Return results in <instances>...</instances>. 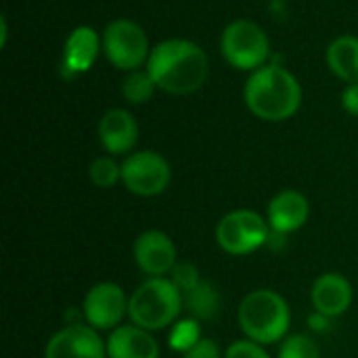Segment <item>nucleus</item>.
Listing matches in <instances>:
<instances>
[{
    "mask_svg": "<svg viewBox=\"0 0 358 358\" xmlns=\"http://www.w3.org/2000/svg\"><path fill=\"white\" fill-rule=\"evenodd\" d=\"M107 358H159L162 350L151 331L130 323L109 331Z\"/></svg>",
    "mask_w": 358,
    "mask_h": 358,
    "instance_id": "16",
    "label": "nucleus"
},
{
    "mask_svg": "<svg viewBox=\"0 0 358 358\" xmlns=\"http://www.w3.org/2000/svg\"><path fill=\"white\" fill-rule=\"evenodd\" d=\"M271 224L254 210L241 208L224 214L216 224V243L229 256H250L266 245Z\"/></svg>",
    "mask_w": 358,
    "mask_h": 358,
    "instance_id": "7",
    "label": "nucleus"
},
{
    "mask_svg": "<svg viewBox=\"0 0 358 358\" xmlns=\"http://www.w3.org/2000/svg\"><path fill=\"white\" fill-rule=\"evenodd\" d=\"M308 327H310V331H315V334H325V331H329V327H331V319H329L327 315H321V313L313 310V315L308 317Z\"/></svg>",
    "mask_w": 358,
    "mask_h": 358,
    "instance_id": "27",
    "label": "nucleus"
},
{
    "mask_svg": "<svg viewBox=\"0 0 358 358\" xmlns=\"http://www.w3.org/2000/svg\"><path fill=\"white\" fill-rule=\"evenodd\" d=\"M342 107L348 115L358 117V84H346L342 92Z\"/></svg>",
    "mask_w": 358,
    "mask_h": 358,
    "instance_id": "26",
    "label": "nucleus"
},
{
    "mask_svg": "<svg viewBox=\"0 0 358 358\" xmlns=\"http://www.w3.org/2000/svg\"><path fill=\"white\" fill-rule=\"evenodd\" d=\"M355 289L352 283L340 273H323L310 289L313 308L329 319H338L346 315L352 306Z\"/></svg>",
    "mask_w": 358,
    "mask_h": 358,
    "instance_id": "14",
    "label": "nucleus"
},
{
    "mask_svg": "<svg viewBox=\"0 0 358 358\" xmlns=\"http://www.w3.org/2000/svg\"><path fill=\"white\" fill-rule=\"evenodd\" d=\"M44 358H107V344L90 325H65L46 342Z\"/></svg>",
    "mask_w": 358,
    "mask_h": 358,
    "instance_id": "10",
    "label": "nucleus"
},
{
    "mask_svg": "<svg viewBox=\"0 0 358 358\" xmlns=\"http://www.w3.org/2000/svg\"><path fill=\"white\" fill-rule=\"evenodd\" d=\"M224 358H273L266 352V346L252 342L248 338L243 340H235L233 344L227 346Z\"/></svg>",
    "mask_w": 358,
    "mask_h": 358,
    "instance_id": "24",
    "label": "nucleus"
},
{
    "mask_svg": "<svg viewBox=\"0 0 358 358\" xmlns=\"http://www.w3.org/2000/svg\"><path fill=\"white\" fill-rule=\"evenodd\" d=\"M310 216V203L304 193L296 189H283L279 191L266 208V220L273 231L292 235L300 231Z\"/></svg>",
    "mask_w": 358,
    "mask_h": 358,
    "instance_id": "15",
    "label": "nucleus"
},
{
    "mask_svg": "<svg viewBox=\"0 0 358 358\" xmlns=\"http://www.w3.org/2000/svg\"><path fill=\"white\" fill-rule=\"evenodd\" d=\"M237 321L248 340L262 346L281 344L292 327V308L279 292L254 289L241 300Z\"/></svg>",
    "mask_w": 358,
    "mask_h": 358,
    "instance_id": "3",
    "label": "nucleus"
},
{
    "mask_svg": "<svg viewBox=\"0 0 358 358\" xmlns=\"http://www.w3.org/2000/svg\"><path fill=\"white\" fill-rule=\"evenodd\" d=\"M266 245H268V250H275V252H279V250H283V248L287 245V235H285V233H279V231H273V229H271V235H268V241H266Z\"/></svg>",
    "mask_w": 358,
    "mask_h": 358,
    "instance_id": "28",
    "label": "nucleus"
},
{
    "mask_svg": "<svg viewBox=\"0 0 358 358\" xmlns=\"http://www.w3.org/2000/svg\"><path fill=\"white\" fill-rule=\"evenodd\" d=\"M105 59L120 71H136L147 67L151 42L143 25L132 19H113L101 34Z\"/></svg>",
    "mask_w": 358,
    "mask_h": 358,
    "instance_id": "6",
    "label": "nucleus"
},
{
    "mask_svg": "<svg viewBox=\"0 0 358 358\" xmlns=\"http://www.w3.org/2000/svg\"><path fill=\"white\" fill-rule=\"evenodd\" d=\"M168 279L178 287V292L182 296L191 294L201 283L199 268L195 264H191V262H176V266L172 268V273L168 275Z\"/></svg>",
    "mask_w": 358,
    "mask_h": 358,
    "instance_id": "23",
    "label": "nucleus"
},
{
    "mask_svg": "<svg viewBox=\"0 0 358 358\" xmlns=\"http://www.w3.org/2000/svg\"><path fill=\"white\" fill-rule=\"evenodd\" d=\"M157 84L151 78V73L145 69H136V71H128L126 78L122 80V96L130 103V105H145L153 99V94L157 92Z\"/></svg>",
    "mask_w": 358,
    "mask_h": 358,
    "instance_id": "19",
    "label": "nucleus"
},
{
    "mask_svg": "<svg viewBox=\"0 0 358 358\" xmlns=\"http://www.w3.org/2000/svg\"><path fill=\"white\" fill-rule=\"evenodd\" d=\"M170 182V162L157 151H134L122 162V185L136 197H157Z\"/></svg>",
    "mask_w": 358,
    "mask_h": 358,
    "instance_id": "8",
    "label": "nucleus"
},
{
    "mask_svg": "<svg viewBox=\"0 0 358 358\" xmlns=\"http://www.w3.org/2000/svg\"><path fill=\"white\" fill-rule=\"evenodd\" d=\"M277 358H321V350L310 336L294 334L279 344Z\"/></svg>",
    "mask_w": 358,
    "mask_h": 358,
    "instance_id": "22",
    "label": "nucleus"
},
{
    "mask_svg": "<svg viewBox=\"0 0 358 358\" xmlns=\"http://www.w3.org/2000/svg\"><path fill=\"white\" fill-rule=\"evenodd\" d=\"M185 308L189 310V317L197 321H212L222 310V298L218 287L212 281L201 279V283L185 296Z\"/></svg>",
    "mask_w": 358,
    "mask_h": 358,
    "instance_id": "18",
    "label": "nucleus"
},
{
    "mask_svg": "<svg viewBox=\"0 0 358 358\" xmlns=\"http://www.w3.org/2000/svg\"><path fill=\"white\" fill-rule=\"evenodd\" d=\"M220 52L233 69L252 73L268 65L271 40L256 21L235 19L220 34Z\"/></svg>",
    "mask_w": 358,
    "mask_h": 358,
    "instance_id": "5",
    "label": "nucleus"
},
{
    "mask_svg": "<svg viewBox=\"0 0 358 358\" xmlns=\"http://www.w3.org/2000/svg\"><path fill=\"white\" fill-rule=\"evenodd\" d=\"M6 36H8V21L6 17H0V46H6Z\"/></svg>",
    "mask_w": 358,
    "mask_h": 358,
    "instance_id": "29",
    "label": "nucleus"
},
{
    "mask_svg": "<svg viewBox=\"0 0 358 358\" xmlns=\"http://www.w3.org/2000/svg\"><path fill=\"white\" fill-rule=\"evenodd\" d=\"M128 302L130 296H126L122 285L113 281L94 283L82 300L84 321L96 331H113L128 315Z\"/></svg>",
    "mask_w": 358,
    "mask_h": 358,
    "instance_id": "9",
    "label": "nucleus"
},
{
    "mask_svg": "<svg viewBox=\"0 0 358 358\" xmlns=\"http://www.w3.org/2000/svg\"><path fill=\"white\" fill-rule=\"evenodd\" d=\"M201 321L193 319V317H185L178 319L170 329H168V346L174 352H189L199 340H201Z\"/></svg>",
    "mask_w": 358,
    "mask_h": 358,
    "instance_id": "20",
    "label": "nucleus"
},
{
    "mask_svg": "<svg viewBox=\"0 0 358 358\" xmlns=\"http://www.w3.org/2000/svg\"><path fill=\"white\" fill-rule=\"evenodd\" d=\"M103 52V38L90 25H78L69 31L63 46V67L69 78L86 73Z\"/></svg>",
    "mask_w": 358,
    "mask_h": 358,
    "instance_id": "13",
    "label": "nucleus"
},
{
    "mask_svg": "<svg viewBox=\"0 0 358 358\" xmlns=\"http://www.w3.org/2000/svg\"><path fill=\"white\" fill-rule=\"evenodd\" d=\"M88 178L99 189H111L122 182V164H117L113 155L94 157L88 166Z\"/></svg>",
    "mask_w": 358,
    "mask_h": 358,
    "instance_id": "21",
    "label": "nucleus"
},
{
    "mask_svg": "<svg viewBox=\"0 0 358 358\" xmlns=\"http://www.w3.org/2000/svg\"><path fill=\"white\" fill-rule=\"evenodd\" d=\"M99 143L107 151V155H130L138 143V122L136 117L122 107L107 109L96 126Z\"/></svg>",
    "mask_w": 358,
    "mask_h": 358,
    "instance_id": "12",
    "label": "nucleus"
},
{
    "mask_svg": "<svg viewBox=\"0 0 358 358\" xmlns=\"http://www.w3.org/2000/svg\"><path fill=\"white\" fill-rule=\"evenodd\" d=\"M182 358H224V352L212 338H201L189 352H185Z\"/></svg>",
    "mask_w": 358,
    "mask_h": 358,
    "instance_id": "25",
    "label": "nucleus"
},
{
    "mask_svg": "<svg viewBox=\"0 0 358 358\" xmlns=\"http://www.w3.org/2000/svg\"><path fill=\"white\" fill-rule=\"evenodd\" d=\"M132 256L141 273L147 277H168L176 266V245L164 231H145L134 239Z\"/></svg>",
    "mask_w": 358,
    "mask_h": 358,
    "instance_id": "11",
    "label": "nucleus"
},
{
    "mask_svg": "<svg viewBox=\"0 0 358 358\" xmlns=\"http://www.w3.org/2000/svg\"><path fill=\"white\" fill-rule=\"evenodd\" d=\"M325 61L329 71L346 82V84H358V38L357 36H338L329 42Z\"/></svg>",
    "mask_w": 358,
    "mask_h": 358,
    "instance_id": "17",
    "label": "nucleus"
},
{
    "mask_svg": "<svg viewBox=\"0 0 358 358\" xmlns=\"http://www.w3.org/2000/svg\"><path fill=\"white\" fill-rule=\"evenodd\" d=\"M147 71L162 92L187 96L206 84L210 76V57L193 40L168 38L153 44Z\"/></svg>",
    "mask_w": 358,
    "mask_h": 358,
    "instance_id": "1",
    "label": "nucleus"
},
{
    "mask_svg": "<svg viewBox=\"0 0 358 358\" xmlns=\"http://www.w3.org/2000/svg\"><path fill=\"white\" fill-rule=\"evenodd\" d=\"M243 101L258 120L285 122L302 107V86L289 69L268 63L250 73L243 86Z\"/></svg>",
    "mask_w": 358,
    "mask_h": 358,
    "instance_id": "2",
    "label": "nucleus"
},
{
    "mask_svg": "<svg viewBox=\"0 0 358 358\" xmlns=\"http://www.w3.org/2000/svg\"><path fill=\"white\" fill-rule=\"evenodd\" d=\"M185 296L168 277H149L141 283L128 302V317L147 331L170 329L182 313Z\"/></svg>",
    "mask_w": 358,
    "mask_h": 358,
    "instance_id": "4",
    "label": "nucleus"
}]
</instances>
